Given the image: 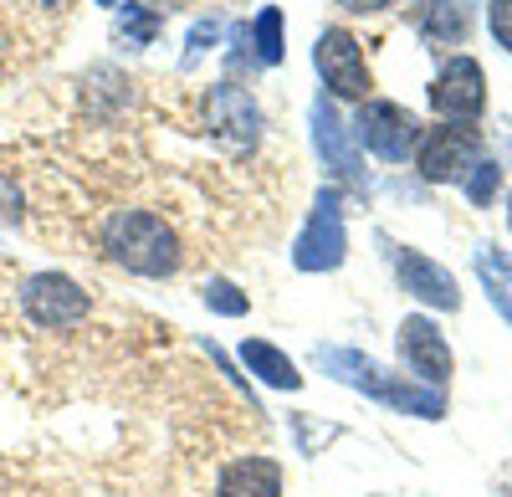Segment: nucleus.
<instances>
[{
    "label": "nucleus",
    "instance_id": "16",
    "mask_svg": "<svg viewBox=\"0 0 512 497\" xmlns=\"http://www.w3.org/2000/svg\"><path fill=\"white\" fill-rule=\"evenodd\" d=\"M472 262H477V277H482V287H487V303L512 323V257L502 252V246L487 241V246H477Z\"/></svg>",
    "mask_w": 512,
    "mask_h": 497
},
{
    "label": "nucleus",
    "instance_id": "21",
    "mask_svg": "<svg viewBox=\"0 0 512 497\" xmlns=\"http://www.w3.org/2000/svg\"><path fill=\"white\" fill-rule=\"evenodd\" d=\"M216 41H221V21H216V16L195 21V26H190V41H185V67H195L210 47H216Z\"/></svg>",
    "mask_w": 512,
    "mask_h": 497
},
{
    "label": "nucleus",
    "instance_id": "20",
    "mask_svg": "<svg viewBox=\"0 0 512 497\" xmlns=\"http://www.w3.org/2000/svg\"><path fill=\"white\" fill-rule=\"evenodd\" d=\"M461 185H466V200H472V205H492L497 190H502V164H497L492 154H482V159L472 164V175H466Z\"/></svg>",
    "mask_w": 512,
    "mask_h": 497
},
{
    "label": "nucleus",
    "instance_id": "7",
    "mask_svg": "<svg viewBox=\"0 0 512 497\" xmlns=\"http://www.w3.org/2000/svg\"><path fill=\"white\" fill-rule=\"evenodd\" d=\"M21 308L36 328L62 334V328H77L82 318H88V293H82L67 272H41L21 287Z\"/></svg>",
    "mask_w": 512,
    "mask_h": 497
},
{
    "label": "nucleus",
    "instance_id": "3",
    "mask_svg": "<svg viewBox=\"0 0 512 497\" xmlns=\"http://www.w3.org/2000/svg\"><path fill=\"white\" fill-rule=\"evenodd\" d=\"M344 257H349L344 195H338V185H323L313 195L308 226L297 231V241H292V267L297 272H333V267H344Z\"/></svg>",
    "mask_w": 512,
    "mask_h": 497
},
{
    "label": "nucleus",
    "instance_id": "15",
    "mask_svg": "<svg viewBox=\"0 0 512 497\" xmlns=\"http://www.w3.org/2000/svg\"><path fill=\"white\" fill-rule=\"evenodd\" d=\"M241 364H246L262 385H272V390H297V385H303L297 364H292L277 344H267V339H246V344H241Z\"/></svg>",
    "mask_w": 512,
    "mask_h": 497
},
{
    "label": "nucleus",
    "instance_id": "4",
    "mask_svg": "<svg viewBox=\"0 0 512 497\" xmlns=\"http://www.w3.org/2000/svg\"><path fill=\"white\" fill-rule=\"evenodd\" d=\"M313 67L323 77V88L333 98H349V103H369V62H364V47H359V36L344 31V26H328L318 31L313 41Z\"/></svg>",
    "mask_w": 512,
    "mask_h": 497
},
{
    "label": "nucleus",
    "instance_id": "1",
    "mask_svg": "<svg viewBox=\"0 0 512 497\" xmlns=\"http://www.w3.org/2000/svg\"><path fill=\"white\" fill-rule=\"evenodd\" d=\"M318 364L328 369V375L338 380V385H349V390H359V395H374V400H384L390 410H405V416H420V421H441L446 416V395L441 390H431V385H415L410 375H390L384 364H374V359H364L359 349H318Z\"/></svg>",
    "mask_w": 512,
    "mask_h": 497
},
{
    "label": "nucleus",
    "instance_id": "23",
    "mask_svg": "<svg viewBox=\"0 0 512 497\" xmlns=\"http://www.w3.org/2000/svg\"><path fill=\"white\" fill-rule=\"evenodd\" d=\"M344 11H359V16H369V11H390V6H400V0H338Z\"/></svg>",
    "mask_w": 512,
    "mask_h": 497
},
{
    "label": "nucleus",
    "instance_id": "8",
    "mask_svg": "<svg viewBox=\"0 0 512 497\" xmlns=\"http://www.w3.org/2000/svg\"><path fill=\"white\" fill-rule=\"evenodd\" d=\"M205 118L231 154H246L262 139V108H256V98L246 88H236V82H216V88L205 93Z\"/></svg>",
    "mask_w": 512,
    "mask_h": 497
},
{
    "label": "nucleus",
    "instance_id": "18",
    "mask_svg": "<svg viewBox=\"0 0 512 497\" xmlns=\"http://www.w3.org/2000/svg\"><path fill=\"white\" fill-rule=\"evenodd\" d=\"M251 47H256V62L262 67H277L287 57V47H282V11L277 6H267L262 16L251 21Z\"/></svg>",
    "mask_w": 512,
    "mask_h": 497
},
{
    "label": "nucleus",
    "instance_id": "22",
    "mask_svg": "<svg viewBox=\"0 0 512 497\" xmlns=\"http://www.w3.org/2000/svg\"><path fill=\"white\" fill-rule=\"evenodd\" d=\"M487 21H492V36L512 52V0H492V16Z\"/></svg>",
    "mask_w": 512,
    "mask_h": 497
},
{
    "label": "nucleus",
    "instance_id": "13",
    "mask_svg": "<svg viewBox=\"0 0 512 497\" xmlns=\"http://www.w3.org/2000/svg\"><path fill=\"white\" fill-rule=\"evenodd\" d=\"M216 497H282V467L272 457H241L221 472Z\"/></svg>",
    "mask_w": 512,
    "mask_h": 497
},
{
    "label": "nucleus",
    "instance_id": "9",
    "mask_svg": "<svg viewBox=\"0 0 512 497\" xmlns=\"http://www.w3.org/2000/svg\"><path fill=\"white\" fill-rule=\"evenodd\" d=\"M431 108L441 113V123H472V118H482V108H487L482 62L451 57V62L436 72V82H431Z\"/></svg>",
    "mask_w": 512,
    "mask_h": 497
},
{
    "label": "nucleus",
    "instance_id": "14",
    "mask_svg": "<svg viewBox=\"0 0 512 497\" xmlns=\"http://www.w3.org/2000/svg\"><path fill=\"white\" fill-rule=\"evenodd\" d=\"M415 26L431 41H466V31H472V6H466V0H415Z\"/></svg>",
    "mask_w": 512,
    "mask_h": 497
},
{
    "label": "nucleus",
    "instance_id": "11",
    "mask_svg": "<svg viewBox=\"0 0 512 497\" xmlns=\"http://www.w3.org/2000/svg\"><path fill=\"white\" fill-rule=\"evenodd\" d=\"M400 359H405V369L410 375H420L431 390H441L446 380H451V344H446V334L431 323V318H420V313H410L405 323H400Z\"/></svg>",
    "mask_w": 512,
    "mask_h": 497
},
{
    "label": "nucleus",
    "instance_id": "25",
    "mask_svg": "<svg viewBox=\"0 0 512 497\" xmlns=\"http://www.w3.org/2000/svg\"><path fill=\"white\" fill-rule=\"evenodd\" d=\"M98 6H118V0H98Z\"/></svg>",
    "mask_w": 512,
    "mask_h": 497
},
{
    "label": "nucleus",
    "instance_id": "2",
    "mask_svg": "<svg viewBox=\"0 0 512 497\" xmlns=\"http://www.w3.org/2000/svg\"><path fill=\"white\" fill-rule=\"evenodd\" d=\"M103 252L139 277H169L180 267V236L154 211H118L103 231Z\"/></svg>",
    "mask_w": 512,
    "mask_h": 497
},
{
    "label": "nucleus",
    "instance_id": "6",
    "mask_svg": "<svg viewBox=\"0 0 512 497\" xmlns=\"http://www.w3.org/2000/svg\"><path fill=\"white\" fill-rule=\"evenodd\" d=\"M354 134H359V144H364L374 159L400 164V159H410V149L420 144V118H415L410 108L390 103V98H369V103H359Z\"/></svg>",
    "mask_w": 512,
    "mask_h": 497
},
{
    "label": "nucleus",
    "instance_id": "12",
    "mask_svg": "<svg viewBox=\"0 0 512 497\" xmlns=\"http://www.w3.org/2000/svg\"><path fill=\"white\" fill-rule=\"evenodd\" d=\"M395 272H400V287H405L415 303L441 308V313H456V308H461L456 277H451L441 262H431L425 252H410V246H400V252H395Z\"/></svg>",
    "mask_w": 512,
    "mask_h": 497
},
{
    "label": "nucleus",
    "instance_id": "24",
    "mask_svg": "<svg viewBox=\"0 0 512 497\" xmlns=\"http://www.w3.org/2000/svg\"><path fill=\"white\" fill-rule=\"evenodd\" d=\"M36 6H47V11H67L72 0H36Z\"/></svg>",
    "mask_w": 512,
    "mask_h": 497
},
{
    "label": "nucleus",
    "instance_id": "10",
    "mask_svg": "<svg viewBox=\"0 0 512 497\" xmlns=\"http://www.w3.org/2000/svg\"><path fill=\"white\" fill-rule=\"evenodd\" d=\"M313 149L323 154V164L333 170V180L354 190V195H369V180H364V164H359V149L349 144V129L344 118H338V108L328 103V93L313 103Z\"/></svg>",
    "mask_w": 512,
    "mask_h": 497
},
{
    "label": "nucleus",
    "instance_id": "19",
    "mask_svg": "<svg viewBox=\"0 0 512 497\" xmlns=\"http://www.w3.org/2000/svg\"><path fill=\"white\" fill-rule=\"evenodd\" d=\"M200 298H205V308H210V313H221V318H241V313L251 308V298L241 293V287H236L231 277H210V282L200 287Z\"/></svg>",
    "mask_w": 512,
    "mask_h": 497
},
{
    "label": "nucleus",
    "instance_id": "17",
    "mask_svg": "<svg viewBox=\"0 0 512 497\" xmlns=\"http://www.w3.org/2000/svg\"><path fill=\"white\" fill-rule=\"evenodd\" d=\"M159 11L154 6H139V0H123L118 6V36L128 41V47H149V41L159 36Z\"/></svg>",
    "mask_w": 512,
    "mask_h": 497
},
{
    "label": "nucleus",
    "instance_id": "5",
    "mask_svg": "<svg viewBox=\"0 0 512 497\" xmlns=\"http://www.w3.org/2000/svg\"><path fill=\"white\" fill-rule=\"evenodd\" d=\"M477 159H482V134L472 123H441V129H425L415 144V170L431 185L466 180Z\"/></svg>",
    "mask_w": 512,
    "mask_h": 497
},
{
    "label": "nucleus",
    "instance_id": "26",
    "mask_svg": "<svg viewBox=\"0 0 512 497\" xmlns=\"http://www.w3.org/2000/svg\"><path fill=\"white\" fill-rule=\"evenodd\" d=\"M507 226H512V205H507Z\"/></svg>",
    "mask_w": 512,
    "mask_h": 497
}]
</instances>
